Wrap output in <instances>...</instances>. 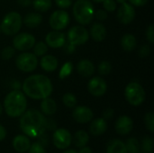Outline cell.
I'll list each match as a JSON object with an SVG mask.
<instances>
[{"label": "cell", "mask_w": 154, "mask_h": 153, "mask_svg": "<svg viewBox=\"0 0 154 153\" xmlns=\"http://www.w3.org/2000/svg\"><path fill=\"white\" fill-rule=\"evenodd\" d=\"M67 41L66 35L60 32V31H51L47 33L45 37V43L47 46L53 48V49H59L62 48V46Z\"/></svg>", "instance_id": "14"}, {"label": "cell", "mask_w": 154, "mask_h": 153, "mask_svg": "<svg viewBox=\"0 0 154 153\" xmlns=\"http://www.w3.org/2000/svg\"><path fill=\"white\" fill-rule=\"evenodd\" d=\"M32 48H33V54L36 57H42L48 51V46L43 41H39L37 43L35 42Z\"/></svg>", "instance_id": "31"}, {"label": "cell", "mask_w": 154, "mask_h": 153, "mask_svg": "<svg viewBox=\"0 0 154 153\" xmlns=\"http://www.w3.org/2000/svg\"><path fill=\"white\" fill-rule=\"evenodd\" d=\"M149 0H129L130 4L134 6H143L148 3Z\"/></svg>", "instance_id": "45"}, {"label": "cell", "mask_w": 154, "mask_h": 153, "mask_svg": "<svg viewBox=\"0 0 154 153\" xmlns=\"http://www.w3.org/2000/svg\"><path fill=\"white\" fill-rule=\"evenodd\" d=\"M94 17L97 20L102 22V21H104V20H106L107 18V12L105 9H98V10L95 11Z\"/></svg>", "instance_id": "41"}, {"label": "cell", "mask_w": 154, "mask_h": 153, "mask_svg": "<svg viewBox=\"0 0 154 153\" xmlns=\"http://www.w3.org/2000/svg\"><path fill=\"white\" fill-rule=\"evenodd\" d=\"M42 23V16L36 12L28 13L23 19V23L28 28H36Z\"/></svg>", "instance_id": "23"}, {"label": "cell", "mask_w": 154, "mask_h": 153, "mask_svg": "<svg viewBox=\"0 0 154 153\" xmlns=\"http://www.w3.org/2000/svg\"><path fill=\"white\" fill-rule=\"evenodd\" d=\"M137 153H143L142 151H139V152H137Z\"/></svg>", "instance_id": "54"}, {"label": "cell", "mask_w": 154, "mask_h": 153, "mask_svg": "<svg viewBox=\"0 0 154 153\" xmlns=\"http://www.w3.org/2000/svg\"><path fill=\"white\" fill-rule=\"evenodd\" d=\"M114 115H115V111L114 109L112 108H106L103 111V114H102V116L105 120H110L114 117Z\"/></svg>", "instance_id": "44"}, {"label": "cell", "mask_w": 154, "mask_h": 153, "mask_svg": "<svg viewBox=\"0 0 154 153\" xmlns=\"http://www.w3.org/2000/svg\"><path fill=\"white\" fill-rule=\"evenodd\" d=\"M117 19L118 21L123 24H129L131 23L136 15V12L134 9V6L131 5L130 3H124L121 4L118 10H117Z\"/></svg>", "instance_id": "12"}, {"label": "cell", "mask_w": 154, "mask_h": 153, "mask_svg": "<svg viewBox=\"0 0 154 153\" xmlns=\"http://www.w3.org/2000/svg\"><path fill=\"white\" fill-rule=\"evenodd\" d=\"M23 25L22 15L14 11L7 13L2 19L0 24L1 32L8 36H14L19 32Z\"/></svg>", "instance_id": "5"}, {"label": "cell", "mask_w": 154, "mask_h": 153, "mask_svg": "<svg viewBox=\"0 0 154 153\" xmlns=\"http://www.w3.org/2000/svg\"><path fill=\"white\" fill-rule=\"evenodd\" d=\"M144 124H145V127L148 131H150L151 133L154 132V115L153 113L149 112L145 115L144 116Z\"/></svg>", "instance_id": "35"}, {"label": "cell", "mask_w": 154, "mask_h": 153, "mask_svg": "<svg viewBox=\"0 0 154 153\" xmlns=\"http://www.w3.org/2000/svg\"><path fill=\"white\" fill-rule=\"evenodd\" d=\"M2 113H3V106L0 104V115H2Z\"/></svg>", "instance_id": "52"}, {"label": "cell", "mask_w": 154, "mask_h": 153, "mask_svg": "<svg viewBox=\"0 0 154 153\" xmlns=\"http://www.w3.org/2000/svg\"><path fill=\"white\" fill-rule=\"evenodd\" d=\"M41 68L47 72H53L57 69L59 66V61L55 56L52 55H43L40 60Z\"/></svg>", "instance_id": "21"}, {"label": "cell", "mask_w": 154, "mask_h": 153, "mask_svg": "<svg viewBox=\"0 0 154 153\" xmlns=\"http://www.w3.org/2000/svg\"><path fill=\"white\" fill-rule=\"evenodd\" d=\"M52 142L57 149L66 150L71 144L72 136L70 133L64 128L56 129L52 136Z\"/></svg>", "instance_id": "11"}, {"label": "cell", "mask_w": 154, "mask_h": 153, "mask_svg": "<svg viewBox=\"0 0 154 153\" xmlns=\"http://www.w3.org/2000/svg\"><path fill=\"white\" fill-rule=\"evenodd\" d=\"M88 90L93 96L100 97L106 94L107 84L101 77H94L88 83Z\"/></svg>", "instance_id": "13"}, {"label": "cell", "mask_w": 154, "mask_h": 153, "mask_svg": "<svg viewBox=\"0 0 154 153\" xmlns=\"http://www.w3.org/2000/svg\"><path fill=\"white\" fill-rule=\"evenodd\" d=\"M137 45V41L136 38L134 34L131 33H126L123 35L121 38V46L125 51L130 52L133 51Z\"/></svg>", "instance_id": "24"}, {"label": "cell", "mask_w": 154, "mask_h": 153, "mask_svg": "<svg viewBox=\"0 0 154 153\" xmlns=\"http://www.w3.org/2000/svg\"><path fill=\"white\" fill-rule=\"evenodd\" d=\"M151 51H152L151 46L149 44H144L140 47L138 50V54L141 58H146L151 54Z\"/></svg>", "instance_id": "38"}, {"label": "cell", "mask_w": 154, "mask_h": 153, "mask_svg": "<svg viewBox=\"0 0 154 153\" xmlns=\"http://www.w3.org/2000/svg\"><path fill=\"white\" fill-rule=\"evenodd\" d=\"M103 7L106 12H114L117 9V3L116 0H104Z\"/></svg>", "instance_id": "36"}, {"label": "cell", "mask_w": 154, "mask_h": 153, "mask_svg": "<svg viewBox=\"0 0 154 153\" xmlns=\"http://www.w3.org/2000/svg\"><path fill=\"white\" fill-rule=\"evenodd\" d=\"M106 153H127V151L124 142L115 139L108 142L106 147Z\"/></svg>", "instance_id": "25"}, {"label": "cell", "mask_w": 154, "mask_h": 153, "mask_svg": "<svg viewBox=\"0 0 154 153\" xmlns=\"http://www.w3.org/2000/svg\"><path fill=\"white\" fill-rule=\"evenodd\" d=\"M72 14L80 25H88L94 18L95 8L89 0H77L73 5Z\"/></svg>", "instance_id": "4"}, {"label": "cell", "mask_w": 154, "mask_h": 153, "mask_svg": "<svg viewBox=\"0 0 154 153\" xmlns=\"http://www.w3.org/2000/svg\"><path fill=\"white\" fill-rule=\"evenodd\" d=\"M112 70V65L109 61L107 60H103L99 63L97 67V71L99 75L101 76H106L108 75Z\"/></svg>", "instance_id": "32"}, {"label": "cell", "mask_w": 154, "mask_h": 153, "mask_svg": "<svg viewBox=\"0 0 154 153\" xmlns=\"http://www.w3.org/2000/svg\"><path fill=\"white\" fill-rule=\"evenodd\" d=\"M40 107H41L42 113L43 115H47V116L53 115L56 113V111H57V104H56V102H55L52 98H51L50 96L42 99Z\"/></svg>", "instance_id": "22"}, {"label": "cell", "mask_w": 154, "mask_h": 153, "mask_svg": "<svg viewBox=\"0 0 154 153\" xmlns=\"http://www.w3.org/2000/svg\"><path fill=\"white\" fill-rule=\"evenodd\" d=\"M79 149H80V150H79V153H92V150H91V148H89V147L84 146V147L79 148Z\"/></svg>", "instance_id": "49"}, {"label": "cell", "mask_w": 154, "mask_h": 153, "mask_svg": "<svg viewBox=\"0 0 154 153\" xmlns=\"http://www.w3.org/2000/svg\"><path fill=\"white\" fill-rule=\"evenodd\" d=\"M50 26L52 30L61 31L67 28L69 23V14L63 9L54 11L49 19Z\"/></svg>", "instance_id": "9"}, {"label": "cell", "mask_w": 154, "mask_h": 153, "mask_svg": "<svg viewBox=\"0 0 154 153\" xmlns=\"http://www.w3.org/2000/svg\"><path fill=\"white\" fill-rule=\"evenodd\" d=\"M107 130V123L103 117L93 120L89 126V132L94 136H100Z\"/></svg>", "instance_id": "18"}, {"label": "cell", "mask_w": 154, "mask_h": 153, "mask_svg": "<svg viewBox=\"0 0 154 153\" xmlns=\"http://www.w3.org/2000/svg\"><path fill=\"white\" fill-rule=\"evenodd\" d=\"M57 128V123L51 119V118H45L44 121V129L45 131H52V130H56Z\"/></svg>", "instance_id": "40"}, {"label": "cell", "mask_w": 154, "mask_h": 153, "mask_svg": "<svg viewBox=\"0 0 154 153\" xmlns=\"http://www.w3.org/2000/svg\"><path fill=\"white\" fill-rule=\"evenodd\" d=\"M89 35L95 41H102L106 36V28L101 23H95L89 30Z\"/></svg>", "instance_id": "19"}, {"label": "cell", "mask_w": 154, "mask_h": 153, "mask_svg": "<svg viewBox=\"0 0 154 153\" xmlns=\"http://www.w3.org/2000/svg\"><path fill=\"white\" fill-rule=\"evenodd\" d=\"M22 89L23 93L28 97L34 100H42L51 95L53 86L51 79L45 75L34 74L24 79Z\"/></svg>", "instance_id": "1"}, {"label": "cell", "mask_w": 154, "mask_h": 153, "mask_svg": "<svg viewBox=\"0 0 154 153\" xmlns=\"http://www.w3.org/2000/svg\"><path fill=\"white\" fill-rule=\"evenodd\" d=\"M88 141H89V135L87 132H85L83 130L78 131L75 133L74 138H73L74 145L77 148H82L84 146H87Z\"/></svg>", "instance_id": "26"}, {"label": "cell", "mask_w": 154, "mask_h": 153, "mask_svg": "<svg viewBox=\"0 0 154 153\" xmlns=\"http://www.w3.org/2000/svg\"><path fill=\"white\" fill-rule=\"evenodd\" d=\"M92 1H94V2H96V3H102L104 0H92Z\"/></svg>", "instance_id": "53"}, {"label": "cell", "mask_w": 154, "mask_h": 153, "mask_svg": "<svg viewBox=\"0 0 154 153\" xmlns=\"http://www.w3.org/2000/svg\"><path fill=\"white\" fill-rule=\"evenodd\" d=\"M10 86H11V87L13 88V90H20V88L22 87V85L20 84V82L17 81V80H15V79H14V80L10 83Z\"/></svg>", "instance_id": "46"}, {"label": "cell", "mask_w": 154, "mask_h": 153, "mask_svg": "<svg viewBox=\"0 0 154 153\" xmlns=\"http://www.w3.org/2000/svg\"><path fill=\"white\" fill-rule=\"evenodd\" d=\"M116 2L117 3V4H124V3H125V2H127V0H116Z\"/></svg>", "instance_id": "51"}, {"label": "cell", "mask_w": 154, "mask_h": 153, "mask_svg": "<svg viewBox=\"0 0 154 153\" xmlns=\"http://www.w3.org/2000/svg\"><path fill=\"white\" fill-rule=\"evenodd\" d=\"M142 149H143V153H152V149H153V140L152 137H145L143 140L142 143Z\"/></svg>", "instance_id": "33"}, {"label": "cell", "mask_w": 154, "mask_h": 153, "mask_svg": "<svg viewBox=\"0 0 154 153\" xmlns=\"http://www.w3.org/2000/svg\"><path fill=\"white\" fill-rule=\"evenodd\" d=\"M26 107V96L20 90H12L5 97L4 109L9 117L16 118L21 116L25 112Z\"/></svg>", "instance_id": "3"}, {"label": "cell", "mask_w": 154, "mask_h": 153, "mask_svg": "<svg viewBox=\"0 0 154 153\" xmlns=\"http://www.w3.org/2000/svg\"><path fill=\"white\" fill-rule=\"evenodd\" d=\"M116 131L118 134L124 136L129 134L134 128V121L127 115H121L116 122Z\"/></svg>", "instance_id": "16"}, {"label": "cell", "mask_w": 154, "mask_h": 153, "mask_svg": "<svg viewBox=\"0 0 154 153\" xmlns=\"http://www.w3.org/2000/svg\"><path fill=\"white\" fill-rule=\"evenodd\" d=\"M44 115L36 109L25 110L20 118V128L28 137L37 138L41 133L45 132Z\"/></svg>", "instance_id": "2"}, {"label": "cell", "mask_w": 154, "mask_h": 153, "mask_svg": "<svg viewBox=\"0 0 154 153\" xmlns=\"http://www.w3.org/2000/svg\"><path fill=\"white\" fill-rule=\"evenodd\" d=\"M58 7L61 9L69 8L72 5V0H54Z\"/></svg>", "instance_id": "42"}, {"label": "cell", "mask_w": 154, "mask_h": 153, "mask_svg": "<svg viewBox=\"0 0 154 153\" xmlns=\"http://www.w3.org/2000/svg\"><path fill=\"white\" fill-rule=\"evenodd\" d=\"M15 65L16 68L23 72H32L38 66V59L33 53L23 51L16 57Z\"/></svg>", "instance_id": "7"}, {"label": "cell", "mask_w": 154, "mask_h": 153, "mask_svg": "<svg viewBox=\"0 0 154 153\" xmlns=\"http://www.w3.org/2000/svg\"><path fill=\"white\" fill-rule=\"evenodd\" d=\"M67 41L74 46L84 45L89 39V32L83 25L71 27L67 33Z\"/></svg>", "instance_id": "8"}, {"label": "cell", "mask_w": 154, "mask_h": 153, "mask_svg": "<svg viewBox=\"0 0 154 153\" xmlns=\"http://www.w3.org/2000/svg\"><path fill=\"white\" fill-rule=\"evenodd\" d=\"M146 39L149 41L150 44H153L154 43V25L153 24H150L147 29H146Z\"/></svg>", "instance_id": "39"}, {"label": "cell", "mask_w": 154, "mask_h": 153, "mask_svg": "<svg viewBox=\"0 0 154 153\" xmlns=\"http://www.w3.org/2000/svg\"><path fill=\"white\" fill-rule=\"evenodd\" d=\"M15 50H16L13 46H6L1 51V58L4 60H8L14 56Z\"/></svg>", "instance_id": "34"}, {"label": "cell", "mask_w": 154, "mask_h": 153, "mask_svg": "<svg viewBox=\"0 0 154 153\" xmlns=\"http://www.w3.org/2000/svg\"><path fill=\"white\" fill-rule=\"evenodd\" d=\"M72 117L79 124H88L93 119L94 114L89 107L85 106H79L75 107V109L73 110Z\"/></svg>", "instance_id": "15"}, {"label": "cell", "mask_w": 154, "mask_h": 153, "mask_svg": "<svg viewBox=\"0 0 154 153\" xmlns=\"http://www.w3.org/2000/svg\"><path fill=\"white\" fill-rule=\"evenodd\" d=\"M125 144L127 153H137L140 151V143L136 138H129Z\"/></svg>", "instance_id": "28"}, {"label": "cell", "mask_w": 154, "mask_h": 153, "mask_svg": "<svg viewBox=\"0 0 154 153\" xmlns=\"http://www.w3.org/2000/svg\"><path fill=\"white\" fill-rule=\"evenodd\" d=\"M62 102L68 108H74L77 105V97L72 93H65L62 96Z\"/></svg>", "instance_id": "30"}, {"label": "cell", "mask_w": 154, "mask_h": 153, "mask_svg": "<svg viewBox=\"0 0 154 153\" xmlns=\"http://www.w3.org/2000/svg\"><path fill=\"white\" fill-rule=\"evenodd\" d=\"M32 0H17V3L19 5L23 7H28L32 5Z\"/></svg>", "instance_id": "47"}, {"label": "cell", "mask_w": 154, "mask_h": 153, "mask_svg": "<svg viewBox=\"0 0 154 153\" xmlns=\"http://www.w3.org/2000/svg\"><path fill=\"white\" fill-rule=\"evenodd\" d=\"M5 136H6V130L3 125L0 124V142H2L5 138Z\"/></svg>", "instance_id": "48"}, {"label": "cell", "mask_w": 154, "mask_h": 153, "mask_svg": "<svg viewBox=\"0 0 154 153\" xmlns=\"http://www.w3.org/2000/svg\"><path fill=\"white\" fill-rule=\"evenodd\" d=\"M32 5L38 13H44L51 8L52 0H32Z\"/></svg>", "instance_id": "27"}, {"label": "cell", "mask_w": 154, "mask_h": 153, "mask_svg": "<svg viewBox=\"0 0 154 153\" xmlns=\"http://www.w3.org/2000/svg\"><path fill=\"white\" fill-rule=\"evenodd\" d=\"M73 69H74V66H73V63L72 62L68 61V62L64 63L62 65V67L60 68V69L59 78L60 79H65L66 78H68L69 76H70V74L72 73Z\"/></svg>", "instance_id": "29"}, {"label": "cell", "mask_w": 154, "mask_h": 153, "mask_svg": "<svg viewBox=\"0 0 154 153\" xmlns=\"http://www.w3.org/2000/svg\"><path fill=\"white\" fill-rule=\"evenodd\" d=\"M28 151L29 153H46L44 146H42L39 142H33L32 144H31Z\"/></svg>", "instance_id": "37"}, {"label": "cell", "mask_w": 154, "mask_h": 153, "mask_svg": "<svg viewBox=\"0 0 154 153\" xmlns=\"http://www.w3.org/2000/svg\"><path fill=\"white\" fill-rule=\"evenodd\" d=\"M31 146V142L26 135L19 134L16 135L13 140V147L19 153H23L27 151Z\"/></svg>", "instance_id": "20"}, {"label": "cell", "mask_w": 154, "mask_h": 153, "mask_svg": "<svg viewBox=\"0 0 154 153\" xmlns=\"http://www.w3.org/2000/svg\"><path fill=\"white\" fill-rule=\"evenodd\" d=\"M62 48H63V50L65 51L66 54H72L76 50V46L69 43V41H66L65 44L62 46Z\"/></svg>", "instance_id": "43"}, {"label": "cell", "mask_w": 154, "mask_h": 153, "mask_svg": "<svg viewBox=\"0 0 154 153\" xmlns=\"http://www.w3.org/2000/svg\"><path fill=\"white\" fill-rule=\"evenodd\" d=\"M0 33H1V30H0Z\"/></svg>", "instance_id": "55"}, {"label": "cell", "mask_w": 154, "mask_h": 153, "mask_svg": "<svg viewBox=\"0 0 154 153\" xmlns=\"http://www.w3.org/2000/svg\"><path fill=\"white\" fill-rule=\"evenodd\" d=\"M62 153H79V151H77L76 150H66Z\"/></svg>", "instance_id": "50"}, {"label": "cell", "mask_w": 154, "mask_h": 153, "mask_svg": "<svg viewBox=\"0 0 154 153\" xmlns=\"http://www.w3.org/2000/svg\"><path fill=\"white\" fill-rule=\"evenodd\" d=\"M35 44V37L29 32L16 33L13 39V47L20 51H27Z\"/></svg>", "instance_id": "10"}, {"label": "cell", "mask_w": 154, "mask_h": 153, "mask_svg": "<svg viewBox=\"0 0 154 153\" xmlns=\"http://www.w3.org/2000/svg\"><path fill=\"white\" fill-rule=\"evenodd\" d=\"M126 101L133 106H141L146 98V93L143 86L135 81L130 82L125 89Z\"/></svg>", "instance_id": "6"}, {"label": "cell", "mask_w": 154, "mask_h": 153, "mask_svg": "<svg viewBox=\"0 0 154 153\" xmlns=\"http://www.w3.org/2000/svg\"><path fill=\"white\" fill-rule=\"evenodd\" d=\"M76 69H77L78 73L84 78L92 77L96 71V68H95L94 63L92 61H90L89 60H87V59L79 60L77 64Z\"/></svg>", "instance_id": "17"}]
</instances>
